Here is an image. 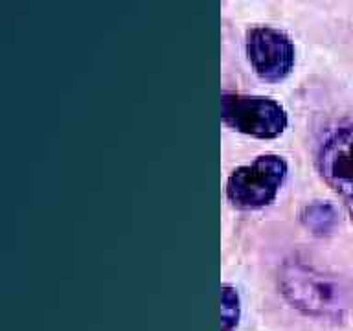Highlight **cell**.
I'll return each instance as SVG.
<instances>
[{"mask_svg":"<svg viewBox=\"0 0 353 331\" xmlns=\"http://www.w3.org/2000/svg\"><path fill=\"white\" fill-rule=\"evenodd\" d=\"M285 175V160L278 154H263L232 173L226 182V197L236 208H263L274 201Z\"/></svg>","mask_w":353,"mask_h":331,"instance_id":"obj_1","label":"cell"},{"mask_svg":"<svg viewBox=\"0 0 353 331\" xmlns=\"http://www.w3.org/2000/svg\"><path fill=\"white\" fill-rule=\"evenodd\" d=\"M221 118L226 126L256 138H276L285 131L287 114L280 103L263 96L223 92Z\"/></svg>","mask_w":353,"mask_h":331,"instance_id":"obj_2","label":"cell"},{"mask_svg":"<svg viewBox=\"0 0 353 331\" xmlns=\"http://www.w3.org/2000/svg\"><path fill=\"white\" fill-rule=\"evenodd\" d=\"M319 171L353 217V126L341 127L325 138L319 151Z\"/></svg>","mask_w":353,"mask_h":331,"instance_id":"obj_3","label":"cell"},{"mask_svg":"<svg viewBox=\"0 0 353 331\" xmlns=\"http://www.w3.org/2000/svg\"><path fill=\"white\" fill-rule=\"evenodd\" d=\"M247 54L254 70L265 81H281L294 65V46L280 30L252 28L247 35Z\"/></svg>","mask_w":353,"mask_h":331,"instance_id":"obj_4","label":"cell"},{"mask_svg":"<svg viewBox=\"0 0 353 331\" xmlns=\"http://www.w3.org/2000/svg\"><path fill=\"white\" fill-rule=\"evenodd\" d=\"M283 289L289 300L307 313L327 314L342 308L339 287L313 272L292 270L285 274Z\"/></svg>","mask_w":353,"mask_h":331,"instance_id":"obj_5","label":"cell"},{"mask_svg":"<svg viewBox=\"0 0 353 331\" xmlns=\"http://www.w3.org/2000/svg\"><path fill=\"white\" fill-rule=\"evenodd\" d=\"M302 221L309 230L322 236V234H327V232L333 230V226L336 223V214L331 204L313 203L302 212Z\"/></svg>","mask_w":353,"mask_h":331,"instance_id":"obj_6","label":"cell"},{"mask_svg":"<svg viewBox=\"0 0 353 331\" xmlns=\"http://www.w3.org/2000/svg\"><path fill=\"white\" fill-rule=\"evenodd\" d=\"M221 331H232L239 322V297L234 287H221Z\"/></svg>","mask_w":353,"mask_h":331,"instance_id":"obj_7","label":"cell"}]
</instances>
